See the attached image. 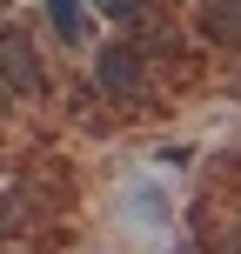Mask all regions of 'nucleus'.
Instances as JSON below:
<instances>
[{
	"label": "nucleus",
	"mask_w": 241,
	"mask_h": 254,
	"mask_svg": "<svg viewBox=\"0 0 241 254\" xmlns=\"http://www.w3.org/2000/svg\"><path fill=\"white\" fill-rule=\"evenodd\" d=\"M0 228H7V214H0Z\"/></svg>",
	"instance_id": "7"
},
{
	"label": "nucleus",
	"mask_w": 241,
	"mask_h": 254,
	"mask_svg": "<svg viewBox=\"0 0 241 254\" xmlns=\"http://www.w3.org/2000/svg\"><path fill=\"white\" fill-rule=\"evenodd\" d=\"M94 7L114 13V20H141V13H148V0H94Z\"/></svg>",
	"instance_id": "5"
},
{
	"label": "nucleus",
	"mask_w": 241,
	"mask_h": 254,
	"mask_svg": "<svg viewBox=\"0 0 241 254\" xmlns=\"http://www.w3.org/2000/svg\"><path fill=\"white\" fill-rule=\"evenodd\" d=\"M0 87L7 94H40L47 87V74H40V61H34V40H27L20 27L0 34Z\"/></svg>",
	"instance_id": "1"
},
{
	"label": "nucleus",
	"mask_w": 241,
	"mask_h": 254,
	"mask_svg": "<svg viewBox=\"0 0 241 254\" xmlns=\"http://www.w3.org/2000/svg\"><path fill=\"white\" fill-rule=\"evenodd\" d=\"M47 13H54V27H61L67 40H80V27H87L80 20V0H47Z\"/></svg>",
	"instance_id": "4"
},
{
	"label": "nucleus",
	"mask_w": 241,
	"mask_h": 254,
	"mask_svg": "<svg viewBox=\"0 0 241 254\" xmlns=\"http://www.w3.org/2000/svg\"><path fill=\"white\" fill-rule=\"evenodd\" d=\"M208 40H221V47H228V40H241V0H208Z\"/></svg>",
	"instance_id": "3"
},
{
	"label": "nucleus",
	"mask_w": 241,
	"mask_h": 254,
	"mask_svg": "<svg viewBox=\"0 0 241 254\" xmlns=\"http://www.w3.org/2000/svg\"><path fill=\"white\" fill-rule=\"evenodd\" d=\"M0 114H7V87H0Z\"/></svg>",
	"instance_id": "6"
},
{
	"label": "nucleus",
	"mask_w": 241,
	"mask_h": 254,
	"mask_svg": "<svg viewBox=\"0 0 241 254\" xmlns=\"http://www.w3.org/2000/svg\"><path fill=\"white\" fill-rule=\"evenodd\" d=\"M94 74H101V87L107 94H121V101H134L141 87H148V67H141V47H101V67H94Z\"/></svg>",
	"instance_id": "2"
}]
</instances>
